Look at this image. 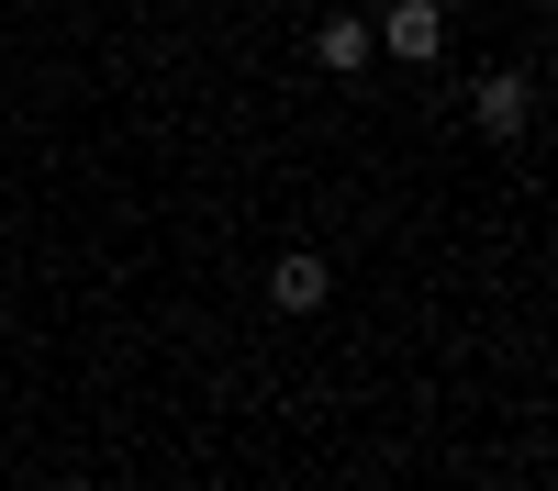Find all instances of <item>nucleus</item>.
I'll return each mask as SVG.
<instances>
[{"instance_id": "nucleus-1", "label": "nucleus", "mask_w": 558, "mask_h": 491, "mask_svg": "<svg viewBox=\"0 0 558 491\" xmlns=\"http://www.w3.org/2000/svg\"><path fill=\"white\" fill-rule=\"evenodd\" d=\"M368 45H391V57H402V67H425V57H436V45H447V12H436V0H391V12H380V23H368Z\"/></svg>"}, {"instance_id": "nucleus-2", "label": "nucleus", "mask_w": 558, "mask_h": 491, "mask_svg": "<svg viewBox=\"0 0 558 491\" xmlns=\"http://www.w3.org/2000/svg\"><path fill=\"white\" fill-rule=\"evenodd\" d=\"M525 112H536V78H525V67H492V78L470 89V123H481V134H525Z\"/></svg>"}, {"instance_id": "nucleus-3", "label": "nucleus", "mask_w": 558, "mask_h": 491, "mask_svg": "<svg viewBox=\"0 0 558 491\" xmlns=\"http://www.w3.org/2000/svg\"><path fill=\"white\" fill-rule=\"evenodd\" d=\"M324 291H336V268H324L313 246H291V257L268 268V302H279V312H324Z\"/></svg>"}, {"instance_id": "nucleus-4", "label": "nucleus", "mask_w": 558, "mask_h": 491, "mask_svg": "<svg viewBox=\"0 0 558 491\" xmlns=\"http://www.w3.org/2000/svg\"><path fill=\"white\" fill-rule=\"evenodd\" d=\"M313 67L357 78V67H368V12H324V23H313Z\"/></svg>"}, {"instance_id": "nucleus-5", "label": "nucleus", "mask_w": 558, "mask_h": 491, "mask_svg": "<svg viewBox=\"0 0 558 491\" xmlns=\"http://www.w3.org/2000/svg\"><path fill=\"white\" fill-rule=\"evenodd\" d=\"M57 491H101V480H57Z\"/></svg>"}]
</instances>
